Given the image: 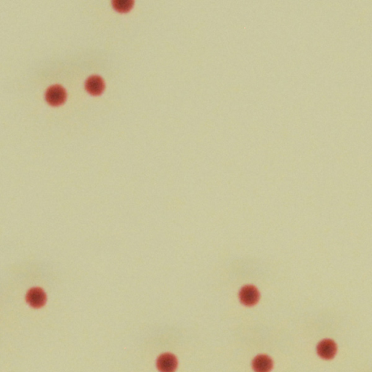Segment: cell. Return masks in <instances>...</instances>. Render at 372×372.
<instances>
[{"instance_id":"cell-5","label":"cell","mask_w":372,"mask_h":372,"mask_svg":"<svg viewBox=\"0 0 372 372\" xmlns=\"http://www.w3.org/2000/svg\"><path fill=\"white\" fill-rule=\"evenodd\" d=\"M86 89L92 95H99L104 89L103 80L98 76H92L86 81Z\"/></svg>"},{"instance_id":"cell-1","label":"cell","mask_w":372,"mask_h":372,"mask_svg":"<svg viewBox=\"0 0 372 372\" xmlns=\"http://www.w3.org/2000/svg\"><path fill=\"white\" fill-rule=\"evenodd\" d=\"M67 93L61 86L54 85L47 90L46 100L53 106H59L65 101Z\"/></svg>"},{"instance_id":"cell-3","label":"cell","mask_w":372,"mask_h":372,"mask_svg":"<svg viewBox=\"0 0 372 372\" xmlns=\"http://www.w3.org/2000/svg\"><path fill=\"white\" fill-rule=\"evenodd\" d=\"M337 347L332 340H323L318 346V355L324 359H332L335 355Z\"/></svg>"},{"instance_id":"cell-8","label":"cell","mask_w":372,"mask_h":372,"mask_svg":"<svg viewBox=\"0 0 372 372\" xmlns=\"http://www.w3.org/2000/svg\"><path fill=\"white\" fill-rule=\"evenodd\" d=\"M112 4L116 10L121 12H127L131 10L134 1L133 0H114Z\"/></svg>"},{"instance_id":"cell-7","label":"cell","mask_w":372,"mask_h":372,"mask_svg":"<svg viewBox=\"0 0 372 372\" xmlns=\"http://www.w3.org/2000/svg\"><path fill=\"white\" fill-rule=\"evenodd\" d=\"M273 363L268 356H259L253 362V368L256 372H269L272 368Z\"/></svg>"},{"instance_id":"cell-4","label":"cell","mask_w":372,"mask_h":372,"mask_svg":"<svg viewBox=\"0 0 372 372\" xmlns=\"http://www.w3.org/2000/svg\"><path fill=\"white\" fill-rule=\"evenodd\" d=\"M176 366V359L172 355H163L158 361V367L161 372H173Z\"/></svg>"},{"instance_id":"cell-2","label":"cell","mask_w":372,"mask_h":372,"mask_svg":"<svg viewBox=\"0 0 372 372\" xmlns=\"http://www.w3.org/2000/svg\"><path fill=\"white\" fill-rule=\"evenodd\" d=\"M26 299L32 307H40L46 302V295L43 290L39 288H33L28 293Z\"/></svg>"},{"instance_id":"cell-6","label":"cell","mask_w":372,"mask_h":372,"mask_svg":"<svg viewBox=\"0 0 372 372\" xmlns=\"http://www.w3.org/2000/svg\"><path fill=\"white\" fill-rule=\"evenodd\" d=\"M241 302L246 305H252L258 299V293L252 287H246L241 290L240 294Z\"/></svg>"}]
</instances>
